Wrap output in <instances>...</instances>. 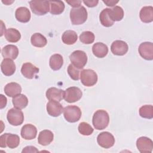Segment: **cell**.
Masks as SVG:
<instances>
[{
	"mask_svg": "<svg viewBox=\"0 0 153 153\" xmlns=\"http://www.w3.org/2000/svg\"><path fill=\"white\" fill-rule=\"evenodd\" d=\"M49 65L51 69L59 70L63 65V58L59 54H54L50 58Z\"/></svg>",
	"mask_w": 153,
	"mask_h": 153,
	"instance_id": "26",
	"label": "cell"
},
{
	"mask_svg": "<svg viewBox=\"0 0 153 153\" xmlns=\"http://www.w3.org/2000/svg\"><path fill=\"white\" fill-rule=\"evenodd\" d=\"M140 20L143 23H150L153 21V7L145 6L142 8L139 13Z\"/></svg>",
	"mask_w": 153,
	"mask_h": 153,
	"instance_id": "22",
	"label": "cell"
},
{
	"mask_svg": "<svg viewBox=\"0 0 153 153\" xmlns=\"http://www.w3.org/2000/svg\"><path fill=\"white\" fill-rule=\"evenodd\" d=\"M23 152H38V150L34 146H28L25 147L22 151Z\"/></svg>",
	"mask_w": 153,
	"mask_h": 153,
	"instance_id": "39",
	"label": "cell"
},
{
	"mask_svg": "<svg viewBox=\"0 0 153 153\" xmlns=\"http://www.w3.org/2000/svg\"><path fill=\"white\" fill-rule=\"evenodd\" d=\"M68 73L70 77L75 81H77L79 79V71L78 69L75 68L72 64H70L68 67Z\"/></svg>",
	"mask_w": 153,
	"mask_h": 153,
	"instance_id": "36",
	"label": "cell"
},
{
	"mask_svg": "<svg viewBox=\"0 0 153 153\" xmlns=\"http://www.w3.org/2000/svg\"><path fill=\"white\" fill-rule=\"evenodd\" d=\"M81 114V111L77 106H67L63 109L64 117L65 120L69 123H75L79 121Z\"/></svg>",
	"mask_w": 153,
	"mask_h": 153,
	"instance_id": "4",
	"label": "cell"
},
{
	"mask_svg": "<svg viewBox=\"0 0 153 153\" xmlns=\"http://www.w3.org/2000/svg\"><path fill=\"white\" fill-rule=\"evenodd\" d=\"M20 143V137L18 135L11 133H5L0 137V146L5 148L7 146L11 148H17Z\"/></svg>",
	"mask_w": 153,
	"mask_h": 153,
	"instance_id": "6",
	"label": "cell"
},
{
	"mask_svg": "<svg viewBox=\"0 0 153 153\" xmlns=\"http://www.w3.org/2000/svg\"><path fill=\"white\" fill-rule=\"evenodd\" d=\"M78 39L77 33L72 30H66L62 36L63 42L67 45H72L76 42Z\"/></svg>",
	"mask_w": 153,
	"mask_h": 153,
	"instance_id": "27",
	"label": "cell"
},
{
	"mask_svg": "<svg viewBox=\"0 0 153 153\" xmlns=\"http://www.w3.org/2000/svg\"><path fill=\"white\" fill-rule=\"evenodd\" d=\"M94 35L91 31H84L79 36V39L83 44H90L94 41Z\"/></svg>",
	"mask_w": 153,
	"mask_h": 153,
	"instance_id": "34",
	"label": "cell"
},
{
	"mask_svg": "<svg viewBox=\"0 0 153 153\" xmlns=\"http://www.w3.org/2000/svg\"><path fill=\"white\" fill-rule=\"evenodd\" d=\"M103 2L108 7H113L118 2V1H114V0L105 1V0H103Z\"/></svg>",
	"mask_w": 153,
	"mask_h": 153,
	"instance_id": "41",
	"label": "cell"
},
{
	"mask_svg": "<svg viewBox=\"0 0 153 153\" xmlns=\"http://www.w3.org/2000/svg\"><path fill=\"white\" fill-rule=\"evenodd\" d=\"M12 102L14 108L22 109L27 106L28 104V99L25 94H19L13 97Z\"/></svg>",
	"mask_w": 153,
	"mask_h": 153,
	"instance_id": "25",
	"label": "cell"
},
{
	"mask_svg": "<svg viewBox=\"0 0 153 153\" xmlns=\"http://www.w3.org/2000/svg\"><path fill=\"white\" fill-rule=\"evenodd\" d=\"M136 146L142 153H150L153 149V142L151 139L142 136L137 139Z\"/></svg>",
	"mask_w": 153,
	"mask_h": 153,
	"instance_id": "11",
	"label": "cell"
},
{
	"mask_svg": "<svg viewBox=\"0 0 153 153\" xmlns=\"http://www.w3.org/2000/svg\"><path fill=\"white\" fill-rule=\"evenodd\" d=\"M93 54L98 58L105 57L108 53V46L102 42L95 43L92 47Z\"/></svg>",
	"mask_w": 153,
	"mask_h": 153,
	"instance_id": "23",
	"label": "cell"
},
{
	"mask_svg": "<svg viewBox=\"0 0 153 153\" xmlns=\"http://www.w3.org/2000/svg\"><path fill=\"white\" fill-rule=\"evenodd\" d=\"M5 39L10 42H17L21 38L20 32L14 28L7 29L4 33Z\"/></svg>",
	"mask_w": 153,
	"mask_h": 153,
	"instance_id": "29",
	"label": "cell"
},
{
	"mask_svg": "<svg viewBox=\"0 0 153 153\" xmlns=\"http://www.w3.org/2000/svg\"><path fill=\"white\" fill-rule=\"evenodd\" d=\"M69 59L75 68L78 69H82L87 62L86 53L81 50H75L69 56Z\"/></svg>",
	"mask_w": 153,
	"mask_h": 153,
	"instance_id": "5",
	"label": "cell"
},
{
	"mask_svg": "<svg viewBox=\"0 0 153 153\" xmlns=\"http://www.w3.org/2000/svg\"><path fill=\"white\" fill-rule=\"evenodd\" d=\"M65 91L56 87H50L46 91V97L49 100L60 102L64 99Z\"/></svg>",
	"mask_w": 153,
	"mask_h": 153,
	"instance_id": "18",
	"label": "cell"
},
{
	"mask_svg": "<svg viewBox=\"0 0 153 153\" xmlns=\"http://www.w3.org/2000/svg\"><path fill=\"white\" fill-rule=\"evenodd\" d=\"M80 79L81 83L86 87H91L97 82V75L92 69H83L81 72Z\"/></svg>",
	"mask_w": 153,
	"mask_h": 153,
	"instance_id": "7",
	"label": "cell"
},
{
	"mask_svg": "<svg viewBox=\"0 0 153 153\" xmlns=\"http://www.w3.org/2000/svg\"><path fill=\"white\" fill-rule=\"evenodd\" d=\"M87 11L84 6L72 8L70 11V19L72 24L79 25L83 24L87 19Z\"/></svg>",
	"mask_w": 153,
	"mask_h": 153,
	"instance_id": "2",
	"label": "cell"
},
{
	"mask_svg": "<svg viewBox=\"0 0 153 153\" xmlns=\"http://www.w3.org/2000/svg\"><path fill=\"white\" fill-rule=\"evenodd\" d=\"M138 51L143 59L146 60L153 59V44L151 42L141 43L139 46Z\"/></svg>",
	"mask_w": 153,
	"mask_h": 153,
	"instance_id": "12",
	"label": "cell"
},
{
	"mask_svg": "<svg viewBox=\"0 0 153 153\" xmlns=\"http://www.w3.org/2000/svg\"><path fill=\"white\" fill-rule=\"evenodd\" d=\"M2 55L5 59H10L11 60L16 59L19 54V49L14 45H7L2 48Z\"/></svg>",
	"mask_w": 153,
	"mask_h": 153,
	"instance_id": "19",
	"label": "cell"
},
{
	"mask_svg": "<svg viewBox=\"0 0 153 153\" xmlns=\"http://www.w3.org/2000/svg\"><path fill=\"white\" fill-rule=\"evenodd\" d=\"M31 44L36 47H43L46 45L47 40L46 38L40 33H33L30 38Z\"/></svg>",
	"mask_w": 153,
	"mask_h": 153,
	"instance_id": "31",
	"label": "cell"
},
{
	"mask_svg": "<svg viewBox=\"0 0 153 153\" xmlns=\"http://www.w3.org/2000/svg\"><path fill=\"white\" fill-rule=\"evenodd\" d=\"M66 2L69 4V5L75 7V8H78L79 7L81 6V4L82 2L81 1H78V0H75V1H66Z\"/></svg>",
	"mask_w": 153,
	"mask_h": 153,
	"instance_id": "37",
	"label": "cell"
},
{
	"mask_svg": "<svg viewBox=\"0 0 153 153\" xmlns=\"http://www.w3.org/2000/svg\"><path fill=\"white\" fill-rule=\"evenodd\" d=\"M109 8H105L103 9L100 13L99 19L101 24L105 27H111L112 26L114 22H113L109 16Z\"/></svg>",
	"mask_w": 153,
	"mask_h": 153,
	"instance_id": "32",
	"label": "cell"
},
{
	"mask_svg": "<svg viewBox=\"0 0 153 153\" xmlns=\"http://www.w3.org/2000/svg\"><path fill=\"white\" fill-rule=\"evenodd\" d=\"M33 13L37 16H43L50 11L48 1H30L29 2Z\"/></svg>",
	"mask_w": 153,
	"mask_h": 153,
	"instance_id": "3",
	"label": "cell"
},
{
	"mask_svg": "<svg viewBox=\"0 0 153 153\" xmlns=\"http://www.w3.org/2000/svg\"><path fill=\"white\" fill-rule=\"evenodd\" d=\"M20 134L23 139L26 140H32L36 136L37 129L35 126L27 124L22 127Z\"/></svg>",
	"mask_w": 153,
	"mask_h": 153,
	"instance_id": "16",
	"label": "cell"
},
{
	"mask_svg": "<svg viewBox=\"0 0 153 153\" xmlns=\"http://www.w3.org/2000/svg\"><path fill=\"white\" fill-rule=\"evenodd\" d=\"M82 91L76 87H71L65 91L64 99L68 103H74L78 101L82 97Z\"/></svg>",
	"mask_w": 153,
	"mask_h": 153,
	"instance_id": "10",
	"label": "cell"
},
{
	"mask_svg": "<svg viewBox=\"0 0 153 153\" xmlns=\"http://www.w3.org/2000/svg\"><path fill=\"white\" fill-rule=\"evenodd\" d=\"M1 69L2 74L5 76H11L16 71V65L10 59H4L1 64Z\"/></svg>",
	"mask_w": 153,
	"mask_h": 153,
	"instance_id": "17",
	"label": "cell"
},
{
	"mask_svg": "<svg viewBox=\"0 0 153 153\" xmlns=\"http://www.w3.org/2000/svg\"><path fill=\"white\" fill-rule=\"evenodd\" d=\"M4 92L7 96L13 97L22 92L21 86L16 82H10L4 87Z\"/></svg>",
	"mask_w": 153,
	"mask_h": 153,
	"instance_id": "24",
	"label": "cell"
},
{
	"mask_svg": "<svg viewBox=\"0 0 153 153\" xmlns=\"http://www.w3.org/2000/svg\"><path fill=\"white\" fill-rule=\"evenodd\" d=\"M78 130L79 133L84 136L91 135L94 131L92 127L85 122H81L79 123L78 127Z\"/></svg>",
	"mask_w": 153,
	"mask_h": 153,
	"instance_id": "35",
	"label": "cell"
},
{
	"mask_svg": "<svg viewBox=\"0 0 153 153\" xmlns=\"http://www.w3.org/2000/svg\"><path fill=\"white\" fill-rule=\"evenodd\" d=\"M7 102V98L2 94L0 95V108L3 109L4 107L6 106Z\"/></svg>",
	"mask_w": 153,
	"mask_h": 153,
	"instance_id": "40",
	"label": "cell"
},
{
	"mask_svg": "<svg viewBox=\"0 0 153 153\" xmlns=\"http://www.w3.org/2000/svg\"><path fill=\"white\" fill-rule=\"evenodd\" d=\"M2 2H3V3H4L5 4H7V5H10V4H11V3H13L14 1H2Z\"/></svg>",
	"mask_w": 153,
	"mask_h": 153,
	"instance_id": "42",
	"label": "cell"
},
{
	"mask_svg": "<svg viewBox=\"0 0 153 153\" xmlns=\"http://www.w3.org/2000/svg\"><path fill=\"white\" fill-rule=\"evenodd\" d=\"M139 112L141 117L146 119H152L153 118V106L151 105H143L140 108Z\"/></svg>",
	"mask_w": 153,
	"mask_h": 153,
	"instance_id": "33",
	"label": "cell"
},
{
	"mask_svg": "<svg viewBox=\"0 0 153 153\" xmlns=\"http://www.w3.org/2000/svg\"><path fill=\"white\" fill-rule=\"evenodd\" d=\"M83 2L88 7H96L98 2L99 1H96V0H91V1H83Z\"/></svg>",
	"mask_w": 153,
	"mask_h": 153,
	"instance_id": "38",
	"label": "cell"
},
{
	"mask_svg": "<svg viewBox=\"0 0 153 153\" xmlns=\"http://www.w3.org/2000/svg\"><path fill=\"white\" fill-rule=\"evenodd\" d=\"M53 139L54 134L51 131L48 130H44L39 133L38 142L41 145L47 146L53 140Z\"/></svg>",
	"mask_w": 153,
	"mask_h": 153,
	"instance_id": "21",
	"label": "cell"
},
{
	"mask_svg": "<svg viewBox=\"0 0 153 153\" xmlns=\"http://www.w3.org/2000/svg\"><path fill=\"white\" fill-rule=\"evenodd\" d=\"M128 50L127 44L122 40H116L114 41L111 46L112 53L116 56H124Z\"/></svg>",
	"mask_w": 153,
	"mask_h": 153,
	"instance_id": "13",
	"label": "cell"
},
{
	"mask_svg": "<svg viewBox=\"0 0 153 153\" xmlns=\"http://www.w3.org/2000/svg\"><path fill=\"white\" fill-rule=\"evenodd\" d=\"M15 17L17 21L22 23H27L30 19V12L27 8L21 7L16 10Z\"/></svg>",
	"mask_w": 153,
	"mask_h": 153,
	"instance_id": "20",
	"label": "cell"
},
{
	"mask_svg": "<svg viewBox=\"0 0 153 153\" xmlns=\"http://www.w3.org/2000/svg\"><path fill=\"white\" fill-rule=\"evenodd\" d=\"M94 127L96 130H103L107 127L109 122V117L108 112L102 109L96 111L92 120Z\"/></svg>",
	"mask_w": 153,
	"mask_h": 153,
	"instance_id": "1",
	"label": "cell"
},
{
	"mask_svg": "<svg viewBox=\"0 0 153 153\" xmlns=\"http://www.w3.org/2000/svg\"><path fill=\"white\" fill-rule=\"evenodd\" d=\"M97 142L101 147L108 149L113 146L115 143V138L109 132L104 131L100 133L97 137Z\"/></svg>",
	"mask_w": 153,
	"mask_h": 153,
	"instance_id": "9",
	"label": "cell"
},
{
	"mask_svg": "<svg viewBox=\"0 0 153 153\" xmlns=\"http://www.w3.org/2000/svg\"><path fill=\"white\" fill-rule=\"evenodd\" d=\"M62 105L56 100H50L47 104V111L51 117H57L60 116L63 111Z\"/></svg>",
	"mask_w": 153,
	"mask_h": 153,
	"instance_id": "14",
	"label": "cell"
},
{
	"mask_svg": "<svg viewBox=\"0 0 153 153\" xmlns=\"http://www.w3.org/2000/svg\"><path fill=\"white\" fill-rule=\"evenodd\" d=\"M7 118L10 124L14 126L21 125L24 121V115L23 112L17 108H11L8 110Z\"/></svg>",
	"mask_w": 153,
	"mask_h": 153,
	"instance_id": "8",
	"label": "cell"
},
{
	"mask_svg": "<svg viewBox=\"0 0 153 153\" xmlns=\"http://www.w3.org/2000/svg\"><path fill=\"white\" fill-rule=\"evenodd\" d=\"M39 71V68L29 62L23 63L21 68L22 74L27 79H32Z\"/></svg>",
	"mask_w": 153,
	"mask_h": 153,
	"instance_id": "15",
	"label": "cell"
},
{
	"mask_svg": "<svg viewBox=\"0 0 153 153\" xmlns=\"http://www.w3.org/2000/svg\"><path fill=\"white\" fill-rule=\"evenodd\" d=\"M109 16L113 22H119L124 17V11L121 7L115 6L109 9Z\"/></svg>",
	"mask_w": 153,
	"mask_h": 153,
	"instance_id": "30",
	"label": "cell"
},
{
	"mask_svg": "<svg viewBox=\"0 0 153 153\" xmlns=\"http://www.w3.org/2000/svg\"><path fill=\"white\" fill-rule=\"evenodd\" d=\"M51 7L50 12L53 15H59L62 14L65 10L64 2L62 1H50Z\"/></svg>",
	"mask_w": 153,
	"mask_h": 153,
	"instance_id": "28",
	"label": "cell"
}]
</instances>
